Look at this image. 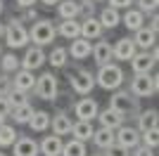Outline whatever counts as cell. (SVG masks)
<instances>
[{
  "instance_id": "obj_7",
  "label": "cell",
  "mask_w": 159,
  "mask_h": 156,
  "mask_svg": "<svg viewBox=\"0 0 159 156\" xmlns=\"http://www.w3.org/2000/svg\"><path fill=\"white\" fill-rule=\"evenodd\" d=\"M33 90H36V97H38V99H43V102H52V99L57 97V92H60V78L55 76L52 71H43L38 78H36Z\"/></svg>"
},
{
  "instance_id": "obj_38",
  "label": "cell",
  "mask_w": 159,
  "mask_h": 156,
  "mask_svg": "<svg viewBox=\"0 0 159 156\" xmlns=\"http://www.w3.org/2000/svg\"><path fill=\"white\" fill-rule=\"evenodd\" d=\"M133 2H135V10H140L145 17L147 14H154L159 7V0H133Z\"/></svg>"
},
{
  "instance_id": "obj_39",
  "label": "cell",
  "mask_w": 159,
  "mask_h": 156,
  "mask_svg": "<svg viewBox=\"0 0 159 156\" xmlns=\"http://www.w3.org/2000/svg\"><path fill=\"white\" fill-rule=\"evenodd\" d=\"M12 90H14L12 76H10V73H0V97H7Z\"/></svg>"
},
{
  "instance_id": "obj_44",
  "label": "cell",
  "mask_w": 159,
  "mask_h": 156,
  "mask_svg": "<svg viewBox=\"0 0 159 156\" xmlns=\"http://www.w3.org/2000/svg\"><path fill=\"white\" fill-rule=\"evenodd\" d=\"M109 2V7H114V10H128V7H133V0H107Z\"/></svg>"
},
{
  "instance_id": "obj_55",
  "label": "cell",
  "mask_w": 159,
  "mask_h": 156,
  "mask_svg": "<svg viewBox=\"0 0 159 156\" xmlns=\"http://www.w3.org/2000/svg\"><path fill=\"white\" fill-rule=\"evenodd\" d=\"M0 54H2V43H0Z\"/></svg>"
},
{
  "instance_id": "obj_21",
  "label": "cell",
  "mask_w": 159,
  "mask_h": 156,
  "mask_svg": "<svg viewBox=\"0 0 159 156\" xmlns=\"http://www.w3.org/2000/svg\"><path fill=\"white\" fill-rule=\"evenodd\" d=\"M159 125V111L157 109H140V114L135 116V128L140 132H145V130H152Z\"/></svg>"
},
{
  "instance_id": "obj_46",
  "label": "cell",
  "mask_w": 159,
  "mask_h": 156,
  "mask_svg": "<svg viewBox=\"0 0 159 156\" xmlns=\"http://www.w3.org/2000/svg\"><path fill=\"white\" fill-rule=\"evenodd\" d=\"M145 26L150 28V31H154V33H157V31H159V14H157V12H154V14H150V24H145Z\"/></svg>"
},
{
  "instance_id": "obj_51",
  "label": "cell",
  "mask_w": 159,
  "mask_h": 156,
  "mask_svg": "<svg viewBox=\"0 0 159 156\" xmlns=\"http://www.w3.org/2000/svg\"><path fill=\"white\" fill-rule=\"evenodd\" d=\"M2 123H7V116H0V125Z\"/></svg>"
},
{
  "instance_id": "obj_10",
  "label": "cell",
  "mask_w": 159,
  "mask_h": 156,
  "mask_svg": "<svg viewBox=\"0 0 159 156\" xmlns=\"http://www.w3.org/2000/svg\"><path fill=\"white\" fill-rule=\"evenodd\" d=\"M74 116L79 118V121H88V123H93L95 118H98V111H100V104L98 99L93 97H81L79 102H74Z\"/></svg>"
},
{
  "instance_id": "obj_49",
  "label": "cell",
  "mask_w": 159,
  "mask_h": 156,
  "mask_svg": "<svg viewBox=\"0 0 159 156\" xmlns=\"http://www.w3.org/2000/svg\"><path fill=\"white\" fill-rule=\"evenodd\" d=\"M2 36H5V21H0V40H2Z\"/></svg>"
},
{
  "instance_id": "obj_32",
  "label": "cell",
  "mask_w": 159,
  "mask_h": 156,
  "mask_svg": "<svg viewBox=\"0 0 159 156\" xmlns=\"http://www.w3.org/2000/svg\"><path fill=\"white\" fill-rule=\"evenodd\" d=\"M60 156H88V147L86 142H79V140H66L62 144V154Z\"/></svg>"
},
{
  "instance_id": "obj_19",
  "label": "cell",
  "mask_w": 159,
  "mask_h": 156,
  "mask_svg": "<svg viewBox=\"0 0 159 156\" xmlns=\"http://www.w3.org/2000/svg\"><path fill=\"white\" fill-rule=\"evenodd\" d=\"M100 123V128H109V130H116V128H121V125L126 123V118L121 116V114H116L114 109H102V111H98V118H95Z\"/></svg>"
},
{
  "instance_id": "obj_23",
  "label": "cell",
  "mask_w": 159,
  "mask_h": 156,
  "mask_svg": "<svg viewBox=\"0 0 159 156\" xmlns=\"http://www.w3.org/2000/svg\"><path fill=\"white\" fill-rule=\"evenodd\" d=\"M98 21L102 24V28H105V31H114V28L121 24V12L107 5V7H102V10H100Z\"/></svg>"
},
{
  "instance_id": "obj_45",
  "label": "cell",
  "mask_w": 159,
  "mask_h": 156,
  "mask_svg": "<svg viewBox=\"0 0 159 156\" xmlns=\"http://www.w3.org/2000/svg\"><path fill=\"white\" fill-rule=\"evenodd\" d=\"M10 114H12V104H10V99H7V97H0V116H7V118H10Z\"/></svg>"
},
{
  "instance_id": "obj_4",
  "label": "cell",
  "mask_w": 159,
  "mask_h": 156,
  "mask_svg": "<svg viewBox=\"0 0 159 156\" xmlns=\"http://www.w3.org/2000/svg\"><path fill=\"white\" fill-rule=\"evenodd\" d=\"M55 38H57V28H55L52 19H43V17H40V19L33 21L31 28H29V40H31V45L45 47V45H52Z\"/></svg>"
},
{
  "instance_id": "obj_24",
  "label": "cell",
  "mask_w": 159,
  "mask_h": 156,
  "mask_svg": "<svg viewBox=\"0 0 159 156\" xmlns=\"http://www.w3.org/2000/svg\"><path fill=\"white\" fill-rule=\"evenodd\" d=\"M121 24L126 26L131 33H135L138 28H143V26H145V14L140 12V10H135V7H128L126 12L121 14Z\"/></svg>"
},
{
  "instance_id": "obj_9",
  "label": "cell",
  "mask_w": 159,
  "mask_h": 156,
  "mask_svg": "<svg viewBox=\"0 0 159 156\" xmlns=\"http://www.w3.org/2000/svg\"><path fill=\"white\" fill-rule=\"evenodd\" d=\"M21 69H26V71H33L36 73V69H40V66L48 62V54H45V50L43 47H38V45H29V47H24V54H21Z\"/></svg>"
},
{
  "instance_id": "obj_8",
  "label": "cell",
  "mask_w": 159,
  "mask_h": 156,
  "mask_svg": "<svg viewBox=\"0 0 159 156\" xmlns=\"http://www.w3.org/2000/svg\"><path fill=\"white\" fill-rule=\"evenodd\" d=\"M157 59H159L157 45H154L152 50H147V52L138 50L131 57V71L133 73H152L154 69H157Z\"/></svg>"
},
{
  "instance_id": "obj_33",
  "label": "cell",
  "mask_w": 159,
  "mask_h": 156,
  "mask_svg": "<svg viewBox=\"0 0 159 156\" xmlns=\"http://www.w3.org/2000/svg\"><path fill=\"white\" fill-rule=\"evenodd\" d=\"M33 111H36V109H33L31 104H24V106H14L12 114H10V118H12V123H17V125H26L29 121H31Z\"/></svg>"
},
{
  "instance_id": "obj_52",
  "label": "cell",
  "mask_w": 159,
  "mask_h": 156,
  "mask_svg": "<svg viewBox=\"0 0 159 156\" xmlns=\"http://www.w3.org/2000/svg\"><path fill=\"white\" fill-rule=\"evenodd\" d=\"M88 156H102V151H98V154H88Z\"/></svg>"
},
{
  "instance_id": "obj_40",
  "label": "cell",
  "mask_w": 159,
  "mask_h": 156,
  "mask_svg": "<svg viewBox=\"0 0 159 156\" xmlns=\"http://www.w3.org/2000/svg\"><path fill=\"white\" fill-rule=\"evenodd\" d=\"M79 5H81V19L83 17H95L98 2H93V0H79Z\"/></svg>"
},
{
  "instance_id": "obj_37",
  "label": "cell",
  "mask_w": 159,
  "mask_h": 156,
  "mask_svg": "<svg viewBox=\"0 0 159 156\" xmlns=\"http://www.w3.org/2000/svg\"><path fill=\"white\" fill-rule=\"evenodd\" d=\"M7 99H10V104L14 106H24V104H31V95L29 92H19V90H12L10 95H7Z\"/></svg>"
},
{
  "instance_id": "obj_29",
  "label": "cell",
  "mask_w": 159,
  "mask_h": 156,
  "mask_svg": "<svg viewBox=\"0 0 159 156\" xmlns=\"http://www.w3.org/2000/svg\"><path fill=\"white\" fill-rule=\"evenodd\" d=\"M48 62H50L52 69H66L69 66V52H66V47L55 45L50 50V54H48Z\"/></svg>"
},
{
  "instance_id": "obj_34",
  "label": "cell",
  "mask_w": 159,
  "mask_h": 156,
  "mask_svg": "<svg viewBox=\"0 0 159 156\" xmlns=\"http://www.w3.org/2000/svg\"><path fill=\"white\" fill-rule=\"evenodd\" d=\"M17 128H14L12 123H2L0 125V149H10L14 144V140H17Z\"/></svg>"
},
{
  "instance_id": "obj_14",
  "label": "cell",
  "mask_w": 159,
  "mask_h": 156,
  "mask_svg": "<svg viewBox=\"0 0 159 156\" xmlns=\"http://www.w3.org/2000/svg\"><path fill=\"white\" fill-rule=\"evenodd\" d=\"M90 57H93L95 66L109 64V62H112V43L107 38H98V43H95L93 50H90Z\"/></svg>"
},
{
  "instance_id": "obj_25",
  "label": "cell",
  "mask_w": 159,
  "mask_h": 156,
  "mask_svg": "<svg viewBox=\"0 0 159 156\" xmlns=\"http://www.w3.org/2000/svg\"><path fill=\"white\" fill-rule=\"evenodd\" d=\"M12 85H14V90H19V92H31L33 85H36V73L26 71V69H19L12 78Z\"/></svg>"
},
{
  "instance_id": "obj_18",
  "label": "cell",
  "mask_w": 159,
  "mask_h": 156,
  "mask_svg": "<svg viewBox=\"0 0 159 156\" xmlns=\"http://www.w3.org/2000/svg\"><path fill=\"white\" fill-rule=\"evenodd\" d=\"M81 21V38L86 40H98L102 38V33H105V28H102V24L98 21V17H83Z\"/></svg>"
},
{
  "instance_id": "obj_48",
  "label": "cell",
  "mask_w": 159,
  "mask_h": 156,
  "mask_svg": "<svg viewBox=\"0 0 159 156\" xmlns=\"http://www.w3.org/2000/svg\"><path fill=\"white\" fill-rule=\"evenodd\" d=\"M38 2H43L45 7H57V5L62 2V0H38Z\"/></svg>"
},
{
  "instance_id": "obj_41",
  "label": "cell",
  "mask_w": 159,
  "mask_h": 156,
  "mask_svg": "<svg viewBox=\"0 0 159 156\" xmlns=\"http://www.w3.org/2000/svg\"><path fill=\"white\" fill-rule=\"evenodd\" d=\"M102 156H131V151H128V149H124V147H119V144L114 142L112 147L102 149Z\"/></svg>"
},
{
  "instance_id": "obj_13",
  "label": "cell",
  "mask_w": 159,
  "mask_h": 156,
  "mask_svg": "<svg viewBox=\"0 0 159 156\" xmlns=\"http://www.w3.org/2000/svg\"><path fill=\"white\" fill-rule=\"evenodd\" d=\"M71 116H69V111H55V116L50 118V130H52V135H71Z\"/></svg>"
},
{
  "instance_id": "obj_2",
  "label": "cell",
  "mask_w": 159,
  "mask_h": 156,
  "mask_svg": "<svg viewBox=\"0 0 159 156\" xmlns=\"http://www.w3.org/2000/svg\"><path fill=\"white\" fill-rule=\"evenodd\" d=\"M109 109H114L116 114H121V116L126 118V121H135V116L140 114V99L133 97L128 90H124V88H119V90L112 92V97H109Z\"/></svg>"
},
{
  "instance_id": "obj_16",
  "label": "cell",
  "mask_w": 159,
  "mask_h": 156,
  "mask_svg": "<svg viewBox=\"0 0 159 156\" xmlns=\"http://www.w3.org/2000/svg\"><path fill=\"white\" fill-rule=\"evenodd\" d=\"M131 40H133V45H135V50L147 52V50H152V47L157 45V33L150 31L147 26H143V28H138V31L133 33Z\"/></svg>"
},
{
  "instance_id": "obj_1",
  "label": "cell",
  "mask_w": 159,
  "mask_h": 156,
  "mask_svg": "<svg viewBox=\"0 0 159 156\" xmlns=\"http://www.w3.org/2000/svg\"><path fill=\"white\" fill-rule=\"evenodd\" d=\"M124 83H126V71L121 69L119 62H109V64L98 66V73H95V85L98 88H102L107 92H114Z\"/></svg>"
},
{
  "instance_id": "obj_36",
  "label": "cell",
  "mask_w": 159,
  "mask_h": 156,
  "mask_svg": "<svg viewBox=\"0 0 159 156\" xmlns=\"http://www.w3.org/2000/svg\"><path fill=\"white\" fill-rule=\"evenodd\" d=\"M140 144H145V147H150V149H157L159 147V128L140 132Z\"/></svg>"
},
{
  "instance_id": "obj_3",
  "label": "cell",
  "mask_w": 159,
  "mask_h": 156,
  "mask_svg": "<svg viewBox=\"0 0 159 156\" xmlns=\"http://www.w3.org/2000/svg\"><path fill=\"white\" fill-rule=\"evenodd\" d=\"M128 92L138 99L154 97L159 90V76L157 73H133V78L128 80Z\"/></svg>"
},
{
  "instance_id": "obj_47",
  "label": "cell",
  "mask_w": 159,
  "mask_h": 156,
  "mask_svg": "<svg viewBox=\"0 0 159 156\" xmlns=\"http://www.w3.org/2000/svg\"><path fill=\"white\" fill-rule=\"evenodd\" d=\"M38 0H17V7L19 10H29V7H36Z\"/></svg>"
},
{
  "instance_id": "obj_27",
  "label": "cell",
  "mask_w": 159,
  "mask_h": 156,
  "mask_svg": "<svg viewBox=\"0 0 159 156\" xmlns=\"http://www.w3.org/2000/svg\"><path fill=\"white\" fill-rule=\"evenodd\" d=\"M50 118H52V114L38 109V111H33L31 121H29L26 125L33 130V132H48V130H50Z\"/></svg>"
},
{
  "instance_id": "obj_26",
  "label": "cell",
  "mask_w": 159,
  "mask_h": 156,
  "mask_svg": "<svg viewBox=\"0 0 159 156\" xmlns=\"http://www.w3.org/2000/svg\"><path fill=\"white\" fill-rule=\"evenodd\" d=\"M55 10H57L60 21H64V19H81V5H79V0H62Z\"/></svg>"
},
{
  "instance_id": "obj_53",
  "label": "cell",
  "mask_w": 159,
  "mask_h": 156,
  "mask_svg": "<svg viewBox=\"0 0 159 156\" xmlns=\"http://www.w3.org/2000/svg\"><path fill=\"white\" fill-rule=\"evenodd\" d=\"M93 2H107V0H93Z\"/></svg>"
},
{
  "instance_id": "obj_12",
  "label": "cell",
  "mask_w": 159,
  "mask_h": 156,
  "mask_svg": "<svg viewBox=\"0 0 159 156\" xmlns=\"http://www.w3.org/2000/svg\"><path fill=\"white\" fill-rule=\"evenodd\" d=\"M10 149H12V156H40L38 142L29 135H19Z\"/></svg>"
},
{
  "instance_id": "obj_15",
  "label": "cell",
  "mask_w": 159,
  "mask_h": 156,
  "mask_svg": "<svg viewBox=\"0 0 159 156\" xmlns=\"http://www.w3.org/2000/svg\"><path fill=\"white\" fill-rule=\"evenodd\" d=\"M90 50H93V43L86 40V38L69 40V47H66L69 59H74V62H83V59H88V57H90Z\"/></svg>"
},
{
  "instance_id": "obj_35",
  "label": "cell",
  "mask_w": 159,
  "mask_h": 156,
  "mask_svg": "<svg viewBox=\"0 0 159 156\" xmlns=\"http://www.w3.org/2000/svg\"><path fill=\"white\" fill-rule=\"evenodd\" d=\"M52 102L57 104V111H71V109H74V99H71V90L57 92V97H55Z\"/></svg>"
},
{
  "instance_id": "obj_20",
  "label": "cell",
  "mask_w": 159,
  "mask_h": 156,
  "mask_svg": "<svg viewBox=\"0 0 159 156\" xmlns=\"http://www.w3.org/2000/svg\"><path fill=\"white\" fill-rule=\"evenodd\" d=\"M62 144H64V140H62L60 135H45L43 140L38 142V149H40V156H60L62 154Z\"/></svg>"
},
{
  "instance_id": "obj_50",
  "label": "cell",
  "mask_w": 159,
  "mask_h": 156,
  "mask_svg": "<svg viewBox=\"0 0 159 156\" xmlns=\"http://www.w3.org/2000/svg\"><path fill=\"white\" fill-rule=\"evenodd\" d=\"M5 12V2H2V0H0V14Z\"/></svg>"
},
{
  "instance_id": "obj_6",
  "label": "cell",
  "mask_w": 159,
  "mask_h": 156,
  "mask_svg": "<svg viewBox=\"0 0 159 156\" xmlns=\"http://www.w3.org/2000/svg\"><path fill=\"white\" fill-rule=\"evenodd\" d=\"M66 80H69V90L81 95V97H88L95 88V73L90 69H83V66L69 71L66 73Z\"/></svg>"
},
{
  "instance_id": "obj_11",
  "label": "cell",
  "mask_w": 159,
  "mask_h": 156,
  "mask_svg": "<svg viewBox=\"0 0 159 156\" xmlns=\"http://www.w3.org/2000/svg\"><path fill=\"white\" fill-rule=\"evenodd\" d=\"M114 142L119 144V147H124V149L131 151L133 147H138V144H140V130L135 128V125L124 123L121 128L114 130Z\"/></svg>"
},
{
  "instance_id": "obj_31",
  "label": "cell",
  "mask_w": 159,
  "mask_h": 156,
  "mask_svg": "<svg viewBox=\"0 0 159 156\" xmlns=\"http://www.w3.org/2000/svg\"><path fill=\"white\" fill-rule=\"evenodd\" d=\"M93 123H88V121H76L71 125V135L74 140H79V142H90V137H93Z\"/></svg>"
},
{
  "instance_id": "obj_28",
  "label": "cell",
  "mask_w": 159,
  "mask_h": 156,
  "mask_svg": "<svg viewBox=\"0 0 159 156\" xmlns=\"http://www.w3.org/2000/svg\"><path fill=\"white\" fill-rule=\"evenodd\" d=\"M90 142H93L100 151L107 149V147H112V144H114V130H109V128H95Z\"/></svg>"
},
{
  "instance_id": "obj_5",
  "label": "cell",
  "mask_w": 159,
  "mask_h": 156,
  "mask_svg": "<svg viewBox=\"0 0 159 156\" xmlns=\"http://www.w3.org/2000/svg\"><path fill=\"white\" fill-rule=\"evenodd\" d=\"M2 40L7 43V47L10 50H24V47H29V28L19 21V17H12V19L5 24V36H2Z\"/></svg>"
},
{
  "instance_id": "obj_42",
  "label": "cell",
  "mask_w": 159,
  "mask_h": 156,
  "mask_svg": "<svg viewBox=\"0 0 159 156\" xmlns=\"http://www.w3.org/2000/svg\"><path fill=\"white\" fill-rule=\"evenodd\" d=\"M40 17H38V12H36V7H29V10H21V17H19V21L24 24V21H38Z\"/></svg>"
},
{
  "instance_id": "obj_43",
  "label": "cell",
  "mask_w": 159,
  "mask_h": 156,
  "mask_svg": "<svg viewBox=\"0 0 159 156\" xmlns=\"http://www.w3.org/2000/svg\"><path fill=\"white\" fill-rule=\"evenodd\" d=\"M131 156H154V149H150L145 144H138V147L131 149Z\"/></svg>"
},
{
  "instance_id": "obj_30",
  "label": "cell",
  "mask_w": 159,
  "mask_h": 156,
  "mask_svg": "<svg viewBox=\"0 0 159 156\" xmlns=\"http://www.w3.org/2000/svg\"><path fill=\"white\" fill-rule=\"evenodd\" d=\"M21 69V62H19V57L14 54V52H2L0 54V73H17Z\"/></svg>"
},
{
  "instance_id": "obj_54",
  "label": "cell",
  "mask_w": 159,
  "mask_h": 156,
  "mask_svg": "<svg viewBox=\"0 0 159 156\" xmlns=\"http://www.w3.org/2000/svg\"><path fill=\"white\" fill-rule=\"evenodd\" d=\"M0 156H7V154H5V151H2V149H0Z\"/></svg>"
},
{
  "instance_id": "obj_17",
  "label": "cell",
  "mask_w": 159,
  "mask_h": 156,
  "mask_svg": "<svg viewBox=\"0 0 159 156\" xmlns=\"http://www.w3.org/2000/svg\"><path fill=\"white\" fill-rule=\"evenodd\" d=\"M135 52L138 50H135V45H133L131 38H119L112 45V59H116V62H131V57Z\"/></svg>"
},
{
  "instance_id": "obj_22",
  "label": "cell",
  "mask_w": 159,
  "mask_h": 156,
  "mask_svg": "<svg viewBox=\"0 0 159 156\" xmlns=\"http://www.w3.org/2000/svg\"><path fill=\"white\" fill-rule=\"evenodd\" d=\"M55 28H57V36L64 38V40L81 38V21L79 19H64V21H60V24H55Z\"/></svg>"
}]
</instances>
